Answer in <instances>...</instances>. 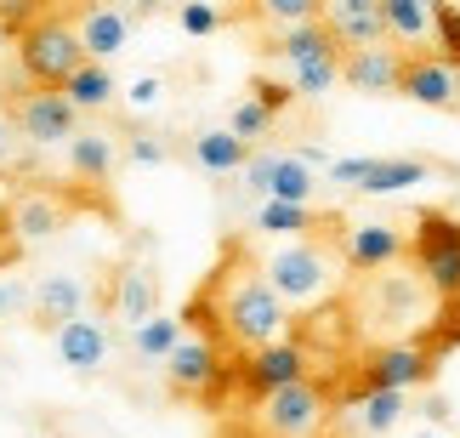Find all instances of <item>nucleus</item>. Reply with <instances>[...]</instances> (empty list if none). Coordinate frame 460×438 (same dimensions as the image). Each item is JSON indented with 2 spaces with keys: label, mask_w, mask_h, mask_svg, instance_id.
I'll return each instance as SVG.
<instances>
[{
  "label": "nucleus",
  "mask_w": 460,
  "mask_h": 438,
  "mask_svg": "<svg viewBox=\"0 0 460 438\" xmlns=\"http://www.w3.org/2000/svg\"><path fill=\"white\" fill-rule=\"evenodd\" d=\"M381 12H386V34L393 40H432V0H381Z\"/></svg>",
  "instance_id": "obj_27"
},
{
  "label": "nucleus",
  "mask_w": 460,
  "mask_h": 438,
  "mask_svg": "<svg viewBox=\"0 0 460 438\" xmlns=\"http://www.w3.org/2000/svg\"><path fill=\"white\" fill-rule=\"evenodd\" d=\"M251 410H256V427L268 438H313L330 416V393H324V381L302 376V381H290V388L256 398Z\"/></svg>",
  "instance_id": "obj_8"
},
{
  "label": "nucleus",
  "mask_w": 460,
  "mask_h": 438,
  "mask_svg": "<svg viewBox=\"0 0 460 438\" xmlns=\"http://www.w3.org/2000/svg\"><path fill=\"white\" fill-rule=\"evenodd\" d=\"M63 148H68V171L80 183H109L114 165H119V148H114L109 131H75Z\"/></svg>",
  "instance_id": "obj_22"
},
{
  "label": "nucleus",
  "mask_w": 460,
  "mask_h": 438,
  "mask_svg": "<svg viewBox=\"0 0 460 438\" xmlns=\"http://www.w3.org/2000/svg\"><path fill=\"white\" fill-rule=\"evenodd\" d=\"M438 359H444V347H432V342H386V347H376V353H364L358 388H352V393H358V398H364L369 388H398V393H410V388H420V381H432Z\"/></svg>",
  "instance_id": "obj_9"
},
{
  "label": "nucleus",
  "mask_w": 460,
  "mask_h": 438,
  "mask_svg": "<svg viewBox=\"0 0 460 438\" xmlns=\"http://www.w3.org/2000/svg\"><path fill=\"white\" fill-rule=\"evenodd\" d=\"M273 126H279V114H268L256 97L234 103V114H227V131H234V137H244L251 148H256V143H268V137H273Z\"/></svg>",
  "instance_id": "obj_29"
},
{
  "label": "nucleus",
  "mask_w": 460,
  "mask_h": 438,
  "mask_svg": "<svg viewBox=\"0 0 460 438\" xmlns=\"http://www.w3.org/2000/svg\"><path fill=\"white\" fill-rule=\"evenodd\" d=\"M182 336H188V319H182V313H165V308H159V313H148L143 325H131V353L143 359V364H165V353H171Z\"/></svg>",
  "instance_id": "obj_25"
},
{
  "label": "nucleus",
  "mask_w": 460,
  "mask_h": 438,
  "mask_svg": "<svg viewBox=\"0 0 460 438\" xmlns=\"http://www.w3.org/2000/svg\"><path fill=\"white\" fill-rule=\"evenodd\" d=\"M17 313H29V285L17 273H0V325L17 319Z\"/></svg>",
  "instance_id": "obj_36"
},
{
  "label": "nucleus",
  "mask_w": 460,
  "mask_h": 438,
  "mask_svg": "<svg viewBox=\"0 0 460 438\" xmlns=\"http://www.w3.org/2000/svg\"><path fill=\"white\" fill-rule=\"evenodd\" d=\"M251 97H256V103H261V109H268V114H290V109H296V97H302V92H296L290 80L256 75V80H251Z\"/></svg>",
  "instance_id": "obj_31"
},
{
  "label": "nucleus",
  "mask_w": 460,
  "mask_h": 438,
  "mask_svg": "<svg viewBox=\"0 0 460 438\" xmlns=\"http://www.w3.org/2000/svg\"><path fill=\"white\" fill-rule=\"evenodd\" d=\"M352 438H369V433H352Z\"/></svg>",
  "instance_id": "obj_43"
},
{
  "label": "nucleus",
  "mask_w": 460,
  "mask_h": 438,
  "mask_svg": "<svg viewBox=\"0 0 460 438\" xmlns=\"http://www.w3.org/2000/svg\"><path fill=\"white\" fill-rule=\"evenodd\" d=\"M256 12L268 17V23L290 29V23H307V17H318V0H256Z\"/></svg>",
  "instance_id": "obj_33"
},
{
  "label": "nucleus",
  "mask_w": 460,
  "mask_h": 438,
  "mask_svg": "<svg viewBox=\"0 0 460 438\" xmlns=\"http://www.w3.org/2000/svg\"><path fill=\"white\" fill-rule=\"evenodd\" d=\"M432 165L427 160H376L369 165V177L352 188V194H410L415 183H427Z\"/></svg>",
  "instance_id": "obj_26"
},
{
  "label": "nucleus",
  "mask_w": 460,
  "mask_h": 438,
  "mask_svg": "<svg viewBox=\"0 0 460 438\" xmlns=\"http://www.w3.org/2000/svg\"><path fill=\"white\" fill-rule=\"evenodd\" d=\"M176 23H182V34L205 40V34H217V29H222V12L210 6V0H182V6H176Z\"/></svg>",
  "instance_id": "obj_32"
},
{
  "label": "nucleus",
  "mask_w": 460,
  "mask_h": 438,
  "mask_svg": "<svg viewBox=\"0 0 460 438\" xmlns=\"http://www.w3.org/2000/svg\"><path fill=\"white\" fill-rule=\"evenodd\" d=\"M318 23H324L341 46L386 40V12H381V0H318Z\"/></svg>",
  "instance_id": "obj_17"
},
{
  "label": "nucleus",
  "mask_w": 460,
  "mask_h": 438,
  "mask_svg": "<svg viewBox=\"0 0 460 438\" xmlns=\"http://www.w3.org/2000/svg\"><path fill=\"white\" fill-rule=\"evenodd\" d=\"M126 160H131V165H165L171 148L159 143L154 131H131V137H126Z\"/></svg>",
  "instance_id": "obj_34"
},
{
  "label": "nucleus",
  "mask_w": 460,
  "mask_h": 438,
  "mask_svg": "<svg viewBox=\"0 0 460 438\" xmlns=\"http://www.w3.org/2000/svg\"><path fill=\"white\" fill-rule=\"evenodd\" d=\"M165 388L171 398H199V405H210V398H222L227 388H234V364H227V347L217 336H205V330H193V336H182L165 353Z\"/></svg>",
  "instance_id": "obj_4"
},
{
  "label": "nucleus",
  "mask_w": 460,
  "mask_h": 438,
  "mask_svg": "<svg viewBox=\"0 0 460 438\" xmlns=\"http://www.w3.org/2000/svg\"><path fill=\"white\" fill-rule=\"evenodd\" d=\"M244 188H251L256 200H290V205H313L318 194V177L313 165H302L296 154H273V148H256L251 165L239 171Z\"/></svg>",
  "instance_id": "obj_11"
},
{
  "label": "nucleus",
  "mask_w": 460,
  "mask_h": 438,
  "mask_svg": "<svg viewBox=\"0 0 460 438\" xmlns=\"http://www.w3.org/2000/svg\"><path fill=\"white\" fill-rule=\"evenodd\" d=\"M398 75H403V51L386 46V40H369V46H341V85L358 97H393L398 92Z\"/></svg>",
  "instance_id": "obj_14"
},
{
  "label": "nucleus",
  "mask_w": 460,
  "mask_h": 438,
  "mask_svg": "<svg viewBox=\"0 0 460 438\" xmlns=\"http://www.w3.org/2000/svg\"><path fill=\"white\" fill-rule=\"evenodd\" d=\"M6 114H12V126L23 131L29 148H58V143H68V137L80 131V109H75L63 92H51V85L17 92V97L6 103Z\"/></svg>",
  "instance_id": "obj_10"
},
{
  "label": "nucleus",
  "mask_w": 460,
  "mask_h": 438,
  "mask_svg": "<svg viewBox=\"0 0 460 438\" xmlns=\"http://www.w3.org/2000/svg\"><path fill=\"white\" fill-rule=\"evenodd\" d=\"M109 308H114V319L126 325V330L143 325L148 313H159V273H154V262H119Z\"/></svg>",
  "instance_id": "obj_18"
},
{
  "label": "nucleus",
  "mask_w": 460,
  "mask_h": 438,
  "mask_svg": "<svg viewBox=\"0 0 460 438\" xmlns=\"http://www.w3.org/2000/svg\"><path fill=\"white\" fill-rule=\"evenodd\" d=\"M159 97H165V80H159V75H143V80L126 85V103H131V109H154Z\"/></svg>",
  "instance_id": "obj_37"
},
{
  "label": "nucleus",
  "mask_w": 460,
  "mask_h": 438,
  "mask_svg": "<svg viewBox=\"0 0 460 438\" xmlns=\"http://www.w3.org/2000/svg\"><path fill=\"white\" fill-rule=\"evenodd\" d=\"M302 376H313V347L290 342V336H279L268 347H251V353L234 359V393L251 398V405L279 393V388H290V381H302Z\"/></svg>",
  "instance_id": "obj_7"
},
{
  "label": "nucleus",
  "mask_w": 460,
  "mask_h": 438,
  "mask_svg": "<svg viewBox=\"0 0 460 438\" xmlns=\"http://www.w3.org/2000/svg\"><path fill=\"white\" fill-rule=\"evenodd\" d=\"M261 51L290 68V85H296L302 97H324V92H335V85H341V40H335V34L318 23V17L279 29Z\"/></svg>",
  "instance_id": "obj_2"
},
{
  "label": "nucleus",
  "mask_w": 460,
  "mask_h": 438,
  "mask_svg": "<svg viewBox=\"0 0 460 438\" xmlns=\"http://www.w3.org/2000/svg\"><path fill=\"white\" fill-rule=\"evenodd\" d=\"M75 34H80V46H85V58H92V63H109V58H119V51L131 46V12H119V6H85Z\"/></svg>",
  "instance_id": "obj_19"
},
{
  "label": "nucleus",
  "mask_w": 460,
  "mask_h": 438,
  "mask_svg": "<svg viewBox=\"0 0 460 438\" xmlns=\"http://www.w3.org/2000/svg\"><path fill=\"white\" fill-rule=\"evenodd\" d=\"M188 325H199L205 336H217L227 353H251L268 347L290 330V308L279 302V291L261 279L256 262H244V251L227 245V262L210 273V285L182 308Z\"/></svg>",
  "instance_id": "obj_1"
},
{
  "label": "nucleus",
  "mask_w": 460,
  "mask_h": 438,
  "mask_svg": "<svg viewBox=\"0 0 460 438\" xmlns=\"http://www.w3.org/2000/svg\"><path fill=\"white\" fill-rule=\"evenodd\" d=\"M398 97L420 103V109H438V114H455L460 109V68L444 63L438 51H410L403 75H398Z\"/></svg>",
  "instance_id": "obj_12"
},
{
  "label": "nucleus",
  "mask_w": 460,
  "mask_h": 438,
  "mask_svg": "<svg viewBox=\"0 0 460 438\" xmlns=\"http://www.w3.org/2000/svg\"><path fill=\"white\" fill-rule=\"evenodd\" d=\"M188 154H193V165H199V171H210V177H234V171L251 165V154H256V148L222 126V131H193Z\"/></svg>",
  "instance_id": "obj_20"
},
{
  "label": "nucleus",
  "mask_w": 460,
  "mask_h": 438,
  "mask_svg": "<svg viewBox=\"0 0 460 438\" xmlns=\"http://www.w3.org/2000/svg\"><path fill=\"white\" fill-rule=\"evenodd\" d=\"M80 63H85V46H80L75 23H63V17H34L17 34V68H23L29 85H51L58 92Z\"/></svg>",
  "instance_id": "obj_6"
},
{
  "label": "nucleus",
  "mask_w": 460,
  "mask_h": 438,
  "mask_svg": "<svg viewBox=\"0 0 460 438\" xmlns=\"http://www.w3.org/2000/svg\"><path fill=\"white\" fill-rule=\"evenodd\" d=\"M415 438H438V433H415Z\"/></svg>",
  "instance_id": "obj_42"
},
{
  "label": "nucleus",
  "mask_w": 460,
  "mask_h": 438,
  "mask_svg": "<svg viewBox=\"0 0 460 438\" xmlns=\"http://www.w3.org/2000/svg\"><path fill=\"white\" fill-rule=\"evenodd\" d=\"M415 416H427V422H449V416H455V410H449V398H444V393H438V398H427V405H420Z\"/></svg>",
  "instance_id": "obj_39"
},
{
  "label": "nucleus",
  "mask_w": 460,
  "mask_h": 438,
  "mask_svg": "<svg viewBox=\"0 0 460 438\" xmlns=\"http://www.w3.org/2000/svg\"><path fill=\"white\" fill-rule=\"evenodd\" d=\"M17 148H23V131L12 126V114H0V171L17 165Z\"/></svg>",
  "instance_id": "obj_38"
},
{
  "label": "nucleus",
  "mask_w": 460,
  "mask_h": 438,
  "mask_svg": "<svg viewBox=\"0 0 460 438\" xmlns=\"http://www.w3.org/2000/svg\"><path fill=\"white\" fill-rule=\"evenodd\" d=\"M369 165H376V160H364V154H352V160H330V165H324V183H335V188H358V183L369 177Z\"/></svg>",
  "instance_id": "obj_35"
},
{
  "label": "nucleus",
  "mask_w": 460,
  "mask_h": 438,
  "mask_svg": "<svg viewBox=\"0 0 460 438\" xmlns=\"http://www.w3.org/2000/svg\"><path fill=\"white\" fill-rule=\"evenodd\" d=\"M159 12V0H137V17H154Z\"/></svg>",
  "instance_id": "obj_41"
},
{
  "label": "nucleus",
  "mask_w": 460,
  "mask_h": 438,
  "mask_svg": "<svg viewBox=\"0 0 460 438\" xmlns=\"http://www.w3.org/2000/svg\"><path fill=\"white\" fill-rule=\"evenodd\" d=\"M410 262H415V279L438 296V302L460 296V217L420 211L415 234H410Z\"/></svg>",
  "instance_id": "obj_5"
},
{
  "label": "nucleus",
  "mask_w": 460,
  "mask_h": 438,
  "mask_svg": "<svg viewBox=\"0 0 460 438\" xmlns=\"http://www.w3.org/2000/svg\"><path fill=\"white\" fill-rule=\"evenodd\" d=\"M296 160H302V165H330V148H318V143H302V148H296Z\"/></svg>",
  "instance_id": "obj_40"
},
{
  "label": "nucleus",
  "mask_w": 460,
  "mask_h": 438,
  "mask_svg": "<svg viewBox=\"0 0 460 438\" xmlns=\"http://www.w3.org/2000/svg\"><path fill=\"white\" fill-rule=\"evenodd\" d=\"M51 342H58V359H63L75 376H97L102 364H109V325L92 319V313H80V319L58 325V330H51Z\"/></svg>",
  "instance_id": "obj_16"
},
{
  "label": "nucleus",
  "mask_w": 460,
  "mask_h": 438,
  "mask_svg": "<svg viewBox=\"0 0 460 438\" xmlns=\"http://www.w3.org/2000/svg\"><path fill=\"white\" fill-rule=\"evenodd\" d=\"M398 256H410V239H403L393 222H347L341 245H335V262H341L347 273H381V268H393Z\"/></svg>",
  "instance_id": "obj_13"
},
{
  "label": "nucleus",
  "mask_w": 460,
  "mask_h": 438,
  "mask_svg": "<svg viewBox=\"0 0 460 438\" xmlns=\"http://www.w3.org/2000/svg\"><path fill=\"white\" fill-rule=\"evenodd\" d=\"M85 279L80 273H40L29 285V319L40 325V330H58V325H68V319H80L85 313Z\"/></svg>",
  "instance_id": "obj_15"
},
{
  "label": "nucleus",
  "mask_w": 460,
  "mask_h": 438,
  "mask_svg": "<svg viewBox=\"0 0 460 438\" xmlns=\"http://www.w3.org/2000/svg\"><path fill=\"white\" fill-rule=\"evenodd\" d=\"M63 200L58 194H40V188H29V194H17V205H12V234L23 239V245H34V239H51L63 228Z\"/></svg>",
  "instance_id": "obj_23"
},
{
  "label": "nucleus",
  "mask_w": 460,
  "mask_h": 438,
  "mask_svg": "<svg viewBox=\"0 0 460 438\" xmlns=\"http://www.w3.org/2000/svg\"><path fill=\"white\" fill-rule=\"evenodd\" d=\"M256 234H273V239H307L318 228H335L330 217H318L313 205H290V200H256V217H251Z\"/></svg>",
  "instance_id": "obj_21"
},
{
  "label": "nucleus",
  "mask_w": 460,
  "mask_h": 438,
  "mask_svg": "<svg viewBox=\"0 0 460 438\" xmlns=\"http://www.w3.org/2000/svg\"><path fill=\"white\" fill-rule=\"evenodd\" d=\"M261 279L279 291V302L285 308H313L318 296L330 291V279H335V256H330V245L307 234V239H285L279 251H268L256 262Z\"/></svg>",
  "instance_id": "obj_3"
},
{
  "label": "nucleus",
  "mask_w": 460,
  "mask_h": 438,
  "mask_svg": "<svg viewBox=\"0 0 460 438\" xmlns=\"http://www.w3.org/2000/svg\"><path fill=\"white\" fill-rule=\"evenodd\" d=\"M58 92H63L68 103H75L80 114H97V109H109V103L119 97V80L109 75V63H92V58H85V63L75 68V75H68V80L58 85Z\"/></svg>",
  "instance_id": "obj_24"
},
{
  "label": "nucleus",
  "mask_w": 460,
  "mask_h": 438,
  "mask_svg": "<svg viewBox=\"0 0 460 438\" xmlns=\"http://www.w3.org/2000/svg\"><path fill=\"white\" fill-rule=\"evenodd\" d=\"M432 40H438V58L460 68V6L455 0H432Z\"/></svg>",
  "instance_id": "obj_30"
},
{
  "label": "nucleus",
  "mask_w": 460,
  "mask_h": 438,
  "mask_svg": "<svg viewBox=\"0 0 460 438\" xmlns=\"http://www.w3.org/2000/svg\"><path fill=\"white\" fill-rule=\"evenodd\" d=\"M403 416H410V393H398V388H369V393H364V405H358V422H364L369 438L393 433Z\"/></svg>",
  "instance_id": "obj_28"
}]
</instances>
